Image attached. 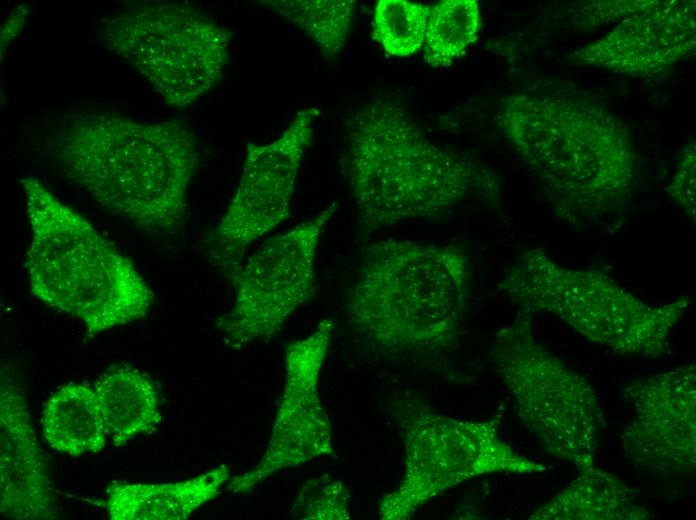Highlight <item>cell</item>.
I'll list each match as a JSON object with an SVG mask.
<instances>
[{
  "instance_id": "cell-21",
  "label": "cell",
  "mask_w": 696,
  "mask_h": 520,
  "mask_svg": "<svg viewBox=\"0 0 696 520\" xmlns=\"http://www.w3.org/2000/svg\"><path fill=\"white\" fill-rule=\"evenodd\" d=\"M481 12L475 0H445L430 7L424 60L433 68L448 67L478 38Z\"/></svg>"
},
{
  "instance_id": "cell-7",
  "label": "cell",
  "mask_w": 696,
  "mask_h": 520,
  "mask_svg": "<svg viewBox=\"0 0 696 520\" xmlns=\"http://www.w3.org/2000/svg\"><path fill=\"white\" fill-rule=\"evenodd\" d=\"M495 372L521 421L543 448L577 472L595 465L602 409L589 382L535 337L531 313L516 316L492 336Z\"/></svg>"
},
{
  "instance_id": "cell-20",
  "label": "cell",
  "mask_w": 696,
  "mask_h": 520,
  "mask_svg": "<svg viewBox=\"0 0 696 520\" xmlns=\"http://www.w3.org/2000/svg\"><path fill=\"white\" fill-rule=\"evenodd\" d=\"M263 6L298 27L327 59L343 50L352 26L353 0H263Z\"/></svg>"
},
{
  "instance_id": "cell-17",
  "label": "cell",
  "mask_w": 696,
  "mask_h": 520,
  "mask_svg": "<svg viewBox=\"0 0 696 520\" xmlns=\"http://www.w3.org/2000/svg\"><path fill=\"white\" fill-rule=\"evenodd\" d=\"M93 390L115 446H123L138 435L151 434L160 426L159 392L139 370L112 367L97 378Z\"/></svg>"
},
{
  "instance_id": "cell-18",
  "label": "cell",
  "mask_w": 696,
  "mask_h": 520,
  "mask_svg": "<svg viewBox=\"0 0 696 520\" xmlns=\"http://www.w3.org/2000/svg\"><path fill=\"white\" fill-rule=\"evenodd\" d=\"M635 492L595 465L530 515V520H643L650 514L635 503Z\"/></svg>"
},
{
  "instance_id": "cell-15",
  "label": "cell",
  "mask_w": 696,
  "mask_h": 520,
  "mask_svg": "<svg viewBox=\"0 0 696 520\" xmlns=\"http://www.w3.org/2000/svg\"><path fill=\"white\" fill-rule=\"evenodd\" d=\"M0 513L15 520L62 518L24 390L4 372L0 381Z\"/></svg>"
},
{
  "instance_id": "cell-4",
  "label": "cell",
  "mask_w": 696,
  "mask_h": 520,
  "mask_svg": "<svg viewBox=\"0 0 696 520\" xmlns=\"http://www.w3.org/2000/svg\"><path fill=\"white\" fill-rule=\"evenodd\" d=\"M470 283L469 259L456 245L380 240L363 252L349 320L385 353L439 357L459 340Z\"/></svg>"
},
{
  "instance_id": "cell-13",
  "label": "cell",
  "mask_w": 696,
  "mask_h": 520,
  "mask_svg": "<svg viewBox=\"0 0 696 520\" xmlns=\"http://www.w3.org/2000/svg\"><path fill=\"white\" fill-rule=\"evenodd\" d=\"M635 416L621 434L625 457L663 476L696 468V366L681 365L621 390Z\"/></svg>"
},
{
  "instance_id": "cell-25",
  "label": "cell",
  "mask_w": 696,
  "mask_h": 520,
  "mask_svg": "<svg viewBox=\"0 0 696 520\" xmlns=\"http://www.w3.org/2000/svg\"><path fill=\"white\" fill-rule=\"evenodd\" d=\"M29 15V9L26 5L18 6L6 19L1 29V55H3L6 47L13 41L21 32L26 18Z\"/></svg>"
},
{
  "instance_id": "cell-9",
  "label": "cell",
  "mask_w": 696,
  "mask_h": 520,
  "mask_svg": "<svg viewBox=\"0 0 696 520\" xmlns=\"http://www.w3.org/2000/svg\"><path fill=\"white\" fill-rule=\"evenodd\" d=\"M403 443V474L378 506L383 520H407L425 504L468 479L492 473L532 474L546 465L516 452L499 435L497 419L442 415L405 396L393 405Z\"/></svg>"
},
{
  "instance_id": "cell-3",
  "label": "cell",
  "mask_w": 696,
  "mask_h": 520,
  "mask_svg": "<svg viewBox=\"0 0 696 520\" xmlns=\"http://www.w3.org/2000/svg\"><path fill=\"white\" fill-rule=\"evenodd\" d=\"M46 140L66 177L105 209L154 234L184 225L199 151L180 120L77 111L55 119Z\"/></svg>"
},
{
  "instance_id": "cell-1",
  "label": "cell",
  "mask_w": 696,
  "mask_h": 520,
  "mask_svg": "<svg viewBox=\"0 0 696 520\" xmlns=\"http://www.w3.org/2000/svg\"><path fill=\"white\" fill-rule=\"evenodd\" d=\"M496 119L557 218L587 231L620 228L636 196L638 160L626 127L602 104L517 93Z\"/></svg>"
},
{
  "instance_id": "cell-24",
  "label": "cell",
  "mask_w": 696,
  "mask_h": 520,
  "mask_svg": "<svg viewBox=\"0 0 696 520\" xmlns=\"http://www.w3.org/2000/svg\"><path fill=\"white\" fill-rule=\"evenodd\" d=\"M695 141L687 143L679 157V161L666 193L684 213L695 221Z\"/></svg>"
},
{
  "instance_id": "cell-11",
  "label": "cell",
  "mask_w": 696,
  "mask_h": 520,
  "mask_svg": "<svg viewBox=\"0 0 696 520\" xmlns=\"http://www.w3.org/2000/svg\"><path fill=\"white\" fill-rule=\"evenodd\" d=\"M319 109H300L282 134L267 144L248 143L233 197L205 239L206 254L228 282L249 246L287 220L299 169L312 143Z\"/></svg>"
},
{
  "instance_id": "cell-22",
  "label": "cell",
  "mask_w": 696,
  "mask_h": 520,
  "mask_svg": "<svg viewBox=\"0 0 696 520\" xmlns=\"http://www.w3.org/2000/svg\"><path fill=\"white\" fill-rule=\"evenodd\" d=\"M430 7L406 0H379L373 12V39L391 56L418 52L424 46Z\"/></svg>"
},
{
  "instance_id": "cell-10",
  "label": "cell",
  "mask_w": 696,
  "mask_h": 520,
  "mask_svg": "<svg viewBox=\"0 0 696 520\" xmlns=\"http://www.w3.org/2000/svg\"><path fill=\"white\" fill-rule=\"evenodd\" d=\"M333 202L315 216L265 241L231 282L235 299L216 321L235 349L272 337L315 295V259L321 236L338 211Z\"/></svg>"
},
{
  "instance_id": "cell-8",
  "label": "cell",
  "mask_w": 696,
  "mask_h": 520,
  "mask_svg": "<svg viewBox=\"0 0 696 520\" xmlns=\"http://www.w3.org/2000/svg\"><path fill=\"white\" fill-rule=\"evenodd\" d=\"M102 45L131 64L171 107L184 109L220 81L232 32L196 7L133 1L100 20Z\"/></svg>"
},
{
  "instance_id": "cell-16",
  "label": "cell",
  "mask_w": 696,
  "mask_h": 520,
  "mask_svg": "<svg viewBox=\"0 0 696 520\" xmlns=\"http://www.w3.org/2000/svg\"><path fill=\"white\" fill-rule=\"evenodd\" d=\"M231 478L220 464L190 479L166 483L111 482L104 504L111 520H184L215 499Z\"/></svg>"
},
{
  "instance_id": "cell-6",
  "label": "cell",
  "mask_w": 696,
  "mask_h": 520,
  "mask_svg": "<svg viewBox=\"0 0 696 520\" xmlns=\"http://www.w3.org/2000/svg\"><path fill=\"white\" fill-rule=\"evenodd\" d=\"M519 310L558 317L586 339L624 356L658 357L690 306L688 296L648 304L606 273L562 264L541 247L521 252L498 282Z\"/></svg>"
},
{
  "instance_id": "cell-23",
  "label": "cell",
  "mask_w": 696,
  "mask_h": 520,
  "mask_svg": "<svg viewBox=\"0 0 696 520\" xmlns=\"http://www.w3.org/2000/svg\"><path fill=\"white\" fill-rule=\"evenodd\" d=\"M350 493L340 480L328 475L313 477L303 483L288 513L291 519H350Z\"/></svg>"
},
{
  "instance_id": "cell-2",
  "label": "cell",
  "mask_w": 696,
  "mask_h": 520,
  "mask_svg": "<svg viewBox=\"0 0 696 520\" xmlns=\"http://www.w3.org/2000/svg\"><path fill=\"white\" fill-rule=\"evenodd\" d=\"M339 170L356 208L357 238L448 215L469 199L495 201L500 184L480 161L433 142L406 107L375 98L350 116Z\"/></svg>"
},
{
  "instance_id": "cell-5",
  "label": "cell",
  "mask_w": 696,
  "mask_h": 520,
  "mask_svg": "<svg viewBox=\"0 0 696 520\" xmlns=\"http://www.w3.org/2000/svg\"><path fill=\"white\" fill-rule=\"evenodd\" d=\"M20 182L31 229V294L79 319L89 336L144 318L155 295L133 263L38 179Z\"/></svg>"
},
{
  "instance_id": "cell-12",
  "label": "cell",
  "mask_w": 696,
  "mask_h": 520,
  "mask_svg": "<svg viewBox=\"0 0 696 520\" xmlns=\"http://www.w3.org/2000/svg\"><path fill=\"white\" fill-rule=\"evenodd\" d=\"M333 328V319L325 318L308 336L286 345L285 386L269 442L257 464L229 479L231 492L249 493L279 471L334 455L331 425L319 394Z\"/></svg>"
},
{
  "instance_id": "cell-19",
  "label": "cell",
  "mask_w": 696,
  "mask_h": 520,
  "mask_svg": "<svg viewBox=\"0 0 696 520\" xmlns=\"http://www.w3.org/2000/svg\"><path fill=\"white\" fill-rule=\"evenodd\" d=\"M41 424L47 444L70 456L98 453L108 436L96 394L83 384L59 387L44 403Z\"/></svg>"
},
{
  "instance_id": "cell-14",
  "label": "cell",
  "mask_w": 696,
  "mask_h": 520,
  "mask_svg": "<svg viewBox=\"0 0 696 520\" xmlns=\"http://www.w3.org/2000/svg\"><path fill=\"white\" fill-rule=\"evenodd\" d=\"M695 5L689 1H648L603 38L572 52V64L615 72L654 75L694 51Z\"/></svg>"
}]
</instances>
